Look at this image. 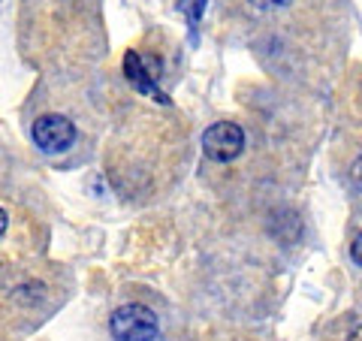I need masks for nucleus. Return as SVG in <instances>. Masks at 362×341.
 I'll use <instances>...</instances> for the list:
<instances>
[{
  "label": "nucleus",
  "mask_w": 362,
  "mask_h": 341,
  "mask_svg": "<svg viewBox=\"0 0 362 341\" xmlns=\"http://www.w3.org/2000/svg\"><path fill=\"white\" fill-rule=\"evenodd\" d=\"M112 335L121 341H151L160 338V323H157V314L145 305H121V308L112 314L109 320Z\"/></svg>",
  "instance_id": "nucleus-1"
},
{
  "label": "nucleus",
  "mask_w": 362,
  "mask_h": 341,
  "mask_svg": "<svg viewBox=\"0 0 362 341\" xmlns=\"http://www.w3.org/2000/svg\"><path fill=\"white\" fill-rule=\"evenodd\" d=\"M350 175H354V185L362 190V157H356L354 166H350Z\"/></svg>",
  "instance_id": "nucleus-7"
},
{
  "label": "nucleus",
  "mask_w": 362,
  "mask_h": 341,
  "mask_svg": "<svg viewBox=\"0 0 362 341\" xmlns=\"http://www.w3.org/2000/svg\"><path fill=\"white\" fill-rule=\"evenodd\" d=\"M124 70H127V79L133 82V88H139L142 94H148V97H154V100H166L160 91H157V88L148 82V76H151V73L142 67V58H139L136 52H130L127 58H124Z\"/></svg>",
  "instance_id": "nucleus-4"
},
{
  "label": "nucleus",
  "mask_w": 362,
  "mask_h": 341,
  "mask_svg": "<svg viewBox=\"0 0 362 341\" xmlns=\"http://www.w3.org/2000/svg\"><path fill=\"white\" fill-rule=\"evenodd\" d=\"M6 226H9V218H6V212H4V209H0V236H4V233H6Z\"/></svg>",
  "instance_id": "nucleus-8"
},
{
  "label": "nucleus",
  "mask_w": 362,
  "mask_h": 341,
  "mask_svg": "<svg viewBox=\"0 0 362 341\" xmlns=\"http://www.w3.org/2000/svg\"><path fill=\"white\" fill-rule=\"evenodd\" d=\"M254 9H259V13H272V9H281V6H287L290 0H247Z\"/></svg>",
  "instance_id": "nucleus-5"
},
{
  "label": "nucleus",
  "mask_w": 362,
  "mask_h": 341,
  "mask_svg": "<svg viewBox=\"0 0 362 341\" xmlns=\"http://www.w3.org/2000/svg\"><path fill=\"white\" fill-rule=\"evenodd\" d=\"M33 142L45 154H61L76 142V124L64 115H40L33 121Z\"/></svg>",
  "instance_id": "nucleus-3"
},
{
  "label": "nucleus",
  "mask_w": 362,
  "mask_h": 341,
  "mask_svg": "<svg viewBox=\"0 0 362 341\" xmlns=\"http://www.w3.org/2000/svg\"><path fill=\"white\" fill-rule=\"evenodd\" d=\"M245 151V130L235 121H218L202 133V154L214 163H230Z\"/></svg>",
  "instance_id": "nucleus-2"
},
{
  "label": "nucleus",
  "mask_w": 362,
  "mask_h": 341,
  "mask_svg": "<svg viewBox=\"0 0 362 341\" xmlns=\"http://www.w3.org/2000/svg\"><path fill=\"white\" fill-rule=\"evenodd\" d=\"M354 338H362V326H359V329H356V333H354Z\"/></svg>",
  "instance_id": "nucleus-9"
},
{
  "label": "nucleus",
  "mask_w": 362,
  "mask_h": 341,
  "mask_svg": "<svg viewBox=\"0 0 362 341\" xmlns=\"http://www.w3.org/2000/svg\"><path fill=\"white\" fill-rule=\"evenodd\" d=\"M350 257H354V263L362 266V233L354 238V245H350Z\"/></svg>",
  "instance_id": "nucleus-6"
}]
</instances>
